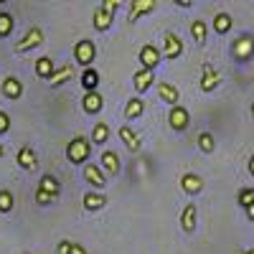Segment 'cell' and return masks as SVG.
Returning a JSON list of instances; mask_svg holds the SVG:
<instances>
[{"instance_id": "cell-35", "label": "cell", "mask_w": 254, "mask_h": 254, "mask_svg": "<svg viewBox=\"0 0 254 254\" xmlns=\"http://www.w3.org/2000/svg\"><path fill=\"white\" fill-rule=\"evenodd\" d=\"M10 130V115L0 110V135H5Z\"/></svg>"}, {"instance_id": "cell-1", "label": "cell", "mask_w": 254, "mask_h": 254, "mask_svg": "<svg viewBox=\"0 0 254 254\" xmlns=\"http://www.w3.org/2000/svg\"><path fill=\"white\" fill-rule=\"evenodd\" d=\"M89 155H92V140H89V137L76 135V137L66 145V158H69V163H74V165H76V163L87 165Z\"/></svg>"}, {"instance_id": "cell-36", "label": "cell", "mask_w": 254, "mask_h": 254, "mask_svg": "<svg viewBox=\"0 0 254 254\" xmlns=\"http://www.w3.org/2000/svg\"><path fill=\"white\" fill-rule=\"evenodd\" d=\"M51 201H54V196H46L44 190H36V203H41V206H51Z\"/></svg>"}, {"instance_id": "cell-21", "label": "cell", "mask_w": 254, "mask_h": 254, "mask_svg": "<svg viewBox=\"0 0 254 254\" xmlns=\"http://www.w3.org/2000/svg\"><path fill=\"white\" fill-rule=\"evenodd\" d=\"M56 69H59V66H56V61H54L51 56H41V59L36 61V74H38L41 79H46V81L54 76Z\"/></svg>"}, {"instance_id": "cell-31", "label": "cell", "mask_w": 254, "mask_h": 254, "mask_svg": "<svg viewBox=\"0 0 254 254\" xmlns=\"http://www.w3.org/2000/svg\"><path fill=\"white\" fill-rule=\"evenodd\" d=\"M237 203L242 208H249L254 203V188H239V193H237Z\"/></svg>"}, {"instance_id": "cell-34", "label": "cell", "mask_w": 254, "mask_h": 254, "mask_svg": "<svg viewBox=\"0 0 254 254\" xmlns=\"http://www.w3.org/2000/svg\"><path fill=\"white\" fill-rule=\"evenodd\" d=\"M104 13H110V15H115L117 10H120V0H104V3L99 5Z\"/></svg>"}, {"instance_id": "cell-30", "label": "cell", "mask_w": 254, "mask_h": 254, "mask_svg": "<svg viewBox=\"0 0 254 254\" xmlns=\"http://www.w3.org/2000/svg\"><path fill=\"white\" fill-rule=\"evenodd\" d=\"M13 206H15L13 193H10L8 188H0V211H3V214H8V211H13Z\"/></svg>"}, {"instance_id": "cell-8", "label": "cell", "mask_w": 254, "mask_h": 254, "mask_svg": "<svg viewBox=\"0 0 254 254\" xmlns=\"http://www.w3.org/2000/svg\"><path fill=\"white\" fill-rule=\"evenodd\" d=\"M155 8H158V0H132L130 13H127V23H135L137 18H142L145 13H153Z\"/></svg>"}, {"instance_id": "cell-19", "label": "cell", "mask_w": 254, "mask_h": 254, "mask_svg": "<svg viewBox=\"0 0 254 254\" xmlns=\"http://www.w3.org/2000/svg\"><path fill=\"white\" fill-rule=\"evenodd\" d=\"M99 163H102V173H110V176H117L120 173V158H117L115 150H104L102 158H99Z\"/></svg>"}, {"instance_id": "cell-9", "label": "cell", "mask_w": 254, "mask_h": 254, "mask_svg": "<svg viewBox=\"0 0 254 254\" xmlns=\"http://www.w3.org/2000/svg\"><path fill=\"white\" fill-rule=\"evenodd\" d=\"M84 181H87L92 188H97V190H102L104 186H107V178H104L102 168L97 163H87V165H84Z\"/></svg>"}, {"instance_id": "cell-25", "label": "cell", "mask_w": 254, "mask_h": 254, "mask_svg": "<svg viewBox=\"0 0 254 254\" xmlns=\"http://www.w3.org/2000/svg\"><path fill=\"white\" fill-rule=\"evenodd\" d=\"M142 112H145V102H142L140 97L127 99V104H125V117H127V120H135V117H140Z\"/></svg>"}, {"instance_id": "cell-7", "label": "cell", "mask_w": 254, "mask_h": 254, "mask_svg": "<svg viewBox=\"0 0 254 254\" xmlns=\"http://www.w3.org/2000/svg\"><path fill=\"white\" fill-rule=\"evenodd\" d=\"M219 81H221V74L211 66V64H203L201 66V79H198V87L203 92H214L219 87Z\"/></svg>"}, {"instance_id": "cell-44", "label": "cell", "mask_w": 254, "mask_h": 254, "mask_svg": "<svg viewBox=\"0 0 254 254\" xmlns=\"http://www.w3.org/2000/svg\"><path fill=\"white\" fill-rule=\"evenodd\" d=\"M252 117H254V102H252Z\"/></svg>"}, {"instance_id": "cell-40", "label": "cell", "mask_w": 254, "mask_h": 254, "mask_svg": "<svg viewBox=\"0 0 254 254\" xmlns=\"http://www.w3.org/2000/svg\"><path fill=\"white\" fill-rule=\"evenodd\" d=\"M176 5H181V8H190L188 0H176Z\"/></svg>"}, {"instance_id": "cell-6", "label": "cell", "mask_w": 254, "mask_h": 254, "mask_svg": "<svg viewBox=\"0 0 254 254\" xmlns=\"http://www.w3.org/2000/svg\"><path fill=\"white\" fill-rule=\"evenodd\" d=\"M160 59H163V54H160L158 46H153V44H145V46L140 49V64H142V69H147V71H155L158 64H160Z\"/></svg>"}, {"instance_id": "cell-5", "label": "cell", "mask_w": 254, "mask_h": 254, "mask_svg": "<svg viewBox=\"0 0 254 254\" xmlns=\"http://www.w3.org/2000/svg\"><path fill=\"white\" fill-rule=\"evenodd\" d=\"M168 125H171L173 130H178V132L188 130L190 115H188V110L183 107V104H176V107H171V112H168Z\"/></svg>"}, {"instance_id": "cell-23", "label": "cell", "mask_w": 254, "mask_h": 254, "mask_svg": "<svg viewBox=\"0 0 254 254\" xmlns=\"http://www.w3.org/2000/svg\"><path fill=\"white\" fill-rule=\"evenodd\" d=\"M81 201H84V208L87 211H102L104 206H107V198H104L102 193H97V190H87Z\"/></svg>"}, {"instance_id": "cell-27", "label": "cell", "mask_w": 254, "mask_h": 254, "mask_svg": "<svg viewBox=\"0 0 254 254\" xmlns=\"http://www.w3.org/2000/svg\"><path fill=\"white\" fill-rule=\"evenodd\" d=\"M92 18H94L92 23H94V28H97V31H107V28L112 26V20H115V15H110V13H104L102 8H97Z\"/></svg>"}, {"instance_id": "cell-32", "label": "cell", "mask_w": 254, "mask_h": 254, "mask_svg": "<svg viewBox=\"0 0 254 254\" xmlns=\"http://www.w3.org/2000/svg\"><path fill=\"white\" fill-rule=\"evenodd\" d=\"M198 147H201L203 153H214V147H216L214 135H211V132H201L198 135Z\"/></svg>"}, {"instance_id": "cell-28", "label": "cell", "mask_w": 254, "mask_h": 254, "mask_svg": "<svg viewBox=\"0 0 254 254\" xmlns=\"http://www.w3.org/2000/svg\"><path fill=\"white\" fill-rule=\"evenodd\" d=\"M190 36L196 38V44H206V38H208V26L203 23V20H193V23H190Z\"/></svg>"}, {"instance_id": "cell-4", "label": "cell", "mask_w": 254, "mask_h": 254, "mask_svg": "<svg viewBox=\"0 0 254 254\" xmlns=\"http://www.w3.org/2000/svg\"><path fill=\"white\" fill-rule=\"evenodd\" d=\"M41 44H44V31H41L38 26H33V28H28V33L15 44V54H26V51H31V49H36V46H41Z\"/></svg>"}, {"instance_id": "cell-3", "label": "cell", "mask_w": 254, "mask_h": 254, "mask_svg": "<svg viewBox=\"0 0 254 254\" xmlns=\"http://www.w3.org/2000/svg\"><path fill=\"white\" fill-rule=\"evenodd\" d=\"M165 59H178L181 54H183V41H181V36L178 33H173V31H165L163 33V51H160Z\"/></svg>"}, {"instance_id": "cell-38", "label": "cell", "mask_w": 254, "mask_h": 254, "mask_svg": "<svg viewBox=\"0 0 254 254\" xmlns=\"http://www.w3.org/2000/svg\"><path fill=\"white\" fill-rule=\"evenodd\" d=\"M69 254H89L87 249H84L81 244H76V242H71V249H69Z\"/></svg>"}, {"instance_id": "cell-16", "label": "cell", "mask_w": 254, "mask_h": 254, "mask_svg": "<svg viewBox=\"0 0 254 254\" xmlns=\"http://www.w3.org/2000/svg\"><path fill=\"white\" fill-rule=\"evenodd\" d=\"M36 190H44L46 196H59L61 193V183H59V178L56 176H51V173H44L41 176V181H38V186H36Z\"/></svg>"}, {"instance_id": "cell-15", "label": "cell", "mask_w": 254, "mask_h": 254, "mask_svg": "<svg viewBox=\"0 0 254 254\" xmlns=\"http://www.w3.org/2000/svg\"><path fill=\"white\" fill-rule=\"evenodd\" d=\"M132 84H135V92L137 94H142V92H147L155 84V71H147V69H140V71H135V76H132Z\"/></svg>"}, {"instance_id": "cell-10", "label": "cell", "mask_w": 254, "mask_h": 254, "mask_svg": "<svg viewBox=\"0 0 254 254\" xmlns=\"http://www.w3.org/2000/svg\"><path fill=\"white\" fill-rule=\"evenodd\" d=\"M231 54H234L239 61H247L249 56H254V38H252L249 33L239 36V38L234 41V49H231Z\"/></svg>"}, {"instance_id": "cell-12", "label": "cell", "mask_w": 254, "mask_h": 254, "mask_svg": "<svg viewBox=\"0 0 254 254\" xmlns=\"http://www.w3.org/2000/svg\"><path fill=\"white\" fill-rule=\"evenodd\" d=\"M102 107H104V99H102L99 92H84V97H81V110L84 112L97 115V112H102Z\"/></svg>"}, {"instance_id": "cell-20", "label": "cell", "mask_w": 254, "mask_h": 254, "mask_svg": "<svg viewBox=\"0 0 254 254\" xmlns=\"http://www.w3.org/2000/svg\"><path fill=\"white\" fill-rule=\"evenodd\" d=\"M71 79H74V64H64V66H59L54 71V76L49 79V84H51V87H61V84H66Z\"/></svg>"}, {"instance_id": "cell-26", "label": "cell", "mask_w": 254, "mask_h": 254, "mask_svg": "<svg viewBox=\"0 0 254 254\" xmlns=\"http://www.w3.org/2000/svg\"><path fill=\"white\" fill-rule=\"evenodd\" d=\"M231 26H234V20H231V15H229V13H224V10H221V13H216V15H214V31H216V33H221V36H224V33H229V31H231Z\"/></svg>"}, {"instance_id": "cell-41", "label": "cell", "mask_w": 254, "mask_h": 254, "mask_svg": "<svg viewBox=\"0 0 254 254\" xmlns=\"http://www.w3.org/2000/svg\"><path fill=\"white\" fill-rule=\"evenodd\" d=\"M249 173H252V176H254V155H252V158H249Z\"/></svg>"}, {"instance_id": "cell-39", "label": "cell", "mask_w": 254, "mask_h": 254, "mask_svg": "<svg viewBox=\"0 0 254 254\" xmlns=\"http://www.w3.org/2000/svg\"><path fill=\"white\" fill-rule=\"evenodd\" d=\"M244 211H247V219H249V221H254V203H252L249 208H244Z\"/></svg>"}, {"instance_id": "cell-13", "label": "cell", "mask_w": 254, "mask_h": 254, "mask_svg": "<svg viewBox=\"0 0 254 254\" xmlns=\"http://www.w3.org/2000/svg\"><path fill=\"white\" fill-rule=\"evenodd\" d=\"M155 84H158V97H160L165 104L176 107V104L181 102V92H178V87H173V84H168V81H155Z\"/></svg>"}, {"instance_id": "cell-17", "label": "cell", "mask_w": 254, "mask_h": 254, "mask_svg": "<svg viewBox=\"0 0 254 254\" xmlns=\"http://www.w3.org/2000/svg\"><path fill=\"white\" fill-rule=\"evenodd\" d=\"M15 163L23 168V171H31V168H36L38 165V158H36V150L31 145H23L18 150V155H15Z\"/></svg>"}, {"instance_id": "cell-29", "label": "cell", "mask_w": 254, "mask_h": 254, "mask_svg": "<svg viewBox=\"0 0 254 254\" xmlns=\"http://www.w3.org/2000/svg\"><path fill=\"white\" fill-rule=\"evenodd\" d=\"M107 137H110V127L104 125V122H97L89 140H92V142H97V145H102V142H107Z\"/></svg>"}, {"instance_id": "cell-14", "label": "cell", "mask_w": 254, "mask_h": 254, "mask_svg": "<svg viewBox=\"0 0 254 254\" xmlns=\"http://www.w3.org/2000/svg\"><path fill=\"white\" fill-rule=\"evenodd\" d=\"M181 188L186 190V193L196 196V193H201V190H203V178L198 173H183L181 176Z\"/></svg>"}, {"instance_id": "cell-42", "label": "cell", "mask_w": 254, "mask_h": 254, "mask_svg": "<svg viewBox=\"0 0 254 254\" xmlns=\"http://www.w3.org/2000/svg\"><path fill=\"white\" fill-rule=\"evenodd\" d=\"M234 254H254V249H247V252H242V249H239V252H234Z\"/></svg>"}, {"instance_id": "cell-43", "label": "cell", "mask_w": 254, "mask_h": 254, "mask_svg": "<svg viewBox=\"0 0 254 254\" xmlns=\"http://www.w3.org/2000/svg\"><path fill=\"white\" fill-rule=\"evenodd\" d=\"M5 155V147H3V142H0V158H3Z\"/></svg>"}, {"instance_id": "cell-24", "label": "cell", "mask_w": 254, "mask_h": 254, "mask_svg": "<svg viewBox=\"0 0 254 254\" xmlns=\"http://www.w3.org/2000/svg\"><path fill=\"white\" fill-rule=\"evenodd\" d=\"M81 87L87 89V92H97V87H99V71L92 66V69H84L81 71Z\"/></svg>"}, {"instance_id": "cell-2", "label": "cell", "mask_w": 254, "mask_h": 254, "mask_svg": "<svg viewBox=\"0 0 254 254\" xmlns=\"http://www.w3.org/2000/svg\"><path fill=\"white\" fill-rule=\"evenodd\" d=\"M74 59H76L79 66L92 69V61L97 59V46H94V41H89V38L76 41V44H74Z\"/></svg>"}, {"instance_id": "cell-18", "label": "cell", "mask_w": 254, "mask_h": 254, "mask_svg": "<svg viewBox=\"0 0 254 254\" xmlns=\"http://www.w3.org/2000/svg\"><path fill=\"white\" fill-rule=\"evenodd\" d=\"M120 140L127 145V150H130V153H137L140 145H142V142H140V135L132 130L130 125H122V127H120Z\"/></svg>"}, {"instance_id": "cell-22", "label": "cell", "mask_w": 254, "mask_h": 254, "mask_svg": "<svg viewBox=\"0 0 254 254\" xmlns=\"http://www.w3.org/2000/svg\"><path fill=\"white\" fill-rule=\"evenodd\" d=\"M3 94L8 99H18L20 94H23V81L15 79V76H5L3 79Z\"/></svg>"}, {"instance_id": "cell-33", "label": "cell", "mask_w": 254, "mask_h": 254, "mask_svg": "<svg viewBox=\"0 0 254 254\" xmlns=\"http://www.w3.org/2000/svg\"><path fill=\"white\" fill-rule=\"evenodd\" d=\"M13 26H15V20H13V15L10 13H0V36H10V31H13Z\"/></svg>"}, {"instance_id": "cell-11", "label": "cell", "mask_w": 254, "mask_h": 254, "mask_svg": "<svg viewBox=\"0 0 254 254\" xmlns=\"http://www.w3.org/2000/svg\"><path fill=\"white\" fill-rule=\"evenodd\" d=\"M196 224H198V208L196 203H186V208L181 211V226L186 234H190V231H196Z\"/></svg>"}, {"instance_id": "cell-37", "label": "cell", "mask_w": 254, "mask_h": 254, "mask_svg": "<svg viewBox=\"0 0 254 254\" xmlns=\"http://www.w3.org/2000/svg\"><path fill=\"white\" fill-rule=\"evenodd\" d=\"M69 249H71V242L69 239H61L56 244V254H69Z\"/></svg>"}]
</instances>
